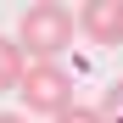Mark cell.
<instances>
[{"mask_svg": "<svg viewBox=\"0 0 123 123\" xmlns=\"http://www.w3.org/2000/svg\"><path fill=\"white\" fill-rule=\"evenodd\" d=\"M11 39L23 45L28 62H62V50L78 39V11H67L62 0H34V6H23Z\"/></svg>", "mask_w": 123, "mask_h": 123, "instance_id": "1", "label": "cell"}, {"mask_svg": "<svg viewBox=\"0 0 123 123\" xmlns=\"http://www.w3.org/2000/svg\"><path fill=\"white\" fill-rule=\"evenodd\" d=\"M17 95H23V117H62L73 106V73L62 67V62H28V73H23V84H17Z\"/></svg>", "mask_w": 123, "mask_h": 123, "instance_id": "2", "label": "cell"}, {"mask_svg": "<svg viewBox=\"0 0 123 123\" xmlns=\"http://www.w3.org/2000/svg\"><path fill=\"white\" fill-rule=\"evenodd\" d=\"M95 106H101V117H106V123H123V78H117V84L95 101Z\"/></svg>", "mask_w": 123, "mask_h": 123, "instance_id": "5", "label": "cell"}, {"mask_svg": "<svg viewBox=\"0 0 123 123\" xmlns=\"http://www.w3.org/2000/svg\"><path fill=\"white\" fill-rule=\"evenodd\" d=\"M56 123H106V117H101V106H84V101H73V106L62 112Z\"/></svg>", "mask_w": 123, "mask_h": 123, "instance_id": "6", "label": "cell"}, {"mask_svg": "<svg viewBox=\"0 0 123 123\" xmlns=\"http://www.w3.org/2000/svg\"><path fill=\"white\" fill-rule=\"evenodd\" d=\"M78 34L101 50L123 45V0H84L78 6Z\"/></svg>", "mask_w": 123, "mask_h": 123, "instance_id": "3", "label": "cell"}, {"mask_svg": "<svg viewBox=\"0 0 123 123\" xmlns=\"http://www.w3.org/2000/svg\"><path fill=\"white\" fill-rule=\"evenodd\" d=\"M0 123H28V117L23 112H0Z\"/></svg>", "mask_w": 123, "mask_h": 123, "instance_id": "7", "label": "cell"}, {"mask_svg": "<svg viewBox=\"0 0 123 123\" xmlns=\"http://www.w3.org/2000/svg\"><path fill=\"white\" fill-rule=\"evenodd\" d=\"M23 73H28V56H23V45H17L11 34H0V95H11L17 84H23Z\"/></svg>", "mask_w": 123, "mask_h": 123, "instance_id": "4", "label": "cell"}]
</instances>
